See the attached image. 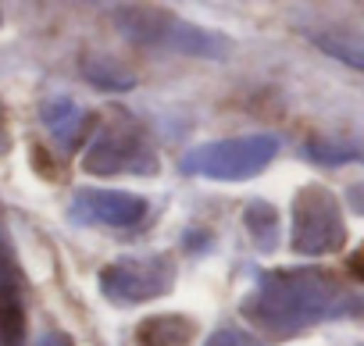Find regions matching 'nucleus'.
Here are the masks:
<instances>
[{
    "label": "nucleus",
    "instance_id": "f257e3e1",
    "mask_svg": "<svg viewBox=\"0 0 364 346\" xmlns=\"http://www.w3.org/2000/svg\"><path fill=\"white\" fill-rule=\"evenodd\" d=\"M8 150V132H4V114H0V153Z\"/></svg>",
    "mask_w": 364,
    "mask_h": 346
}]
</instances>
